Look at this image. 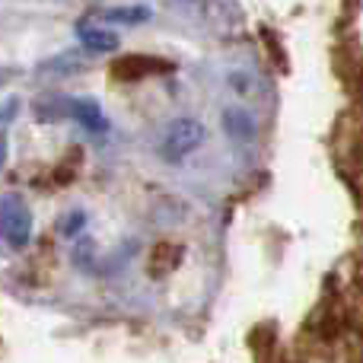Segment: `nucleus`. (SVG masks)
<instances>
[{
    "mask_svg": "<svg viewBox=\"0 0 363 363\" xmlns=\"http://www.w3.org/2000/svg\"><path fill=\"white\" fill-rule=\"evenodd\" d=\"M67 115H74V121H80L86 131H106L108 121L102 115V108L93 99H70L67 102Z\"/></svg>",
    "mask_w": 363,
    "mask_h": 363,
    "instance_id": "nucleus-3",
    "label": "nucleus"
},
{
    "mask_svg": "<svg viewBox=\"0 0 363 363\" xmlns=\"http://www.w3.org/2000/svg\"><path fill=\"white\" fill-rule=\"evenodd\" d=\"M106 19L112 23H128V26H138L150 19V6H115V10L106 13Z\"/></svg>",
    "mask_w": 363,
    "mask_h": 363,
    "instance_id": "nucleus-6",
    "label": "nucleus"
},
{
    "mask_svg": "<svg viewBox=\"0 0 363 363\" xmlns=\"http://www.w3.org/2000/svg\"><path fill=\"white\" fill-rule=\"evenodd\" d=\"M223 128L230 131V138H236V140H252L255 138V121H252V115L242 112V108H226L223 112Z\"/></svg>",
    "mask_w": 363,
    "mask_h": 363,
    "instance_id": "nucleus-4",
    "label": "nucleus"
},
{
    "mask_svg": "<svg viewBox=\"0 0 363 363\" xmlns=\"http://www.w3.org/2000/svg\"><path fill=\"white\" fill-rule=\"evenodd\" d=\"M80 42L89 51H115L118 48V35L108 29H96V26H80Z\"/></svg>",
    "mask_w": 363,
    "mask_h": 363,
    "instance_id": "nucleus-5",
    "label": "nucleus"
},
{
    "mask_svg": "<svg viewBox=\"0 0 363 363\" xmlns=\"http://www.w3.org/2000/svg\"><path fill=\"white\" fill-rule=\"evenodd\" d=\"M83 220H86V217H83L80 211L67 213V217H64V223H61V233H64V236H70V233H77V230H80V226H83Z\"/></svg>",
    "mask_w": 363,
    "mask_h": 363,
    "instance_id": "nucleus-7",
    "label": "nucleus"
},
{
    "mask_svg": "<svg viewBox=\"0 0 363 363\" xmlns=\"http://www.w3.org/2000/svg\"><path fill=\"white\" fill-rule=\"evenodd\" d=\"M204 144V125L198 118H176L163 134V144H160V153L169 163H179V160L191 157L198 147Z\"/></svg>",
    "mask_w": 363,
    "mask_h": 363,
    "instance_id": "nucleus-1",
    "label": "nucleus"
},
{
    "mask_svg": "<svg viewBox=\"0 0 363 363\" xmlns=\"http://www.w3.org/2000/svg\"><path fill=\"white\" fill-rule=\"evenodd\" d=\"M0 163H4V140H0Z\"/></svg>",
    "mask_w": 363,
    "mask_h": 363,
    "instance_id": "nucleus-9",
    "label": "nucleus"
},
{
    "mask_svg": "<svg viewBox=\"0 0 363 363\" xmlns=\"http://www.w3.org/2000/svg\"><path fill=\"white\" fill-rule=\"evenodd\" d=\"M176 4H182V6H188V10H198L204 0H176Z\"/></svg>",
    "mask_w": 363,
    "mask_h": 363,
    "instance_id": "nucleus-8",
    "label": "nucleus"
},
{
    "mask_svg": "<svg viewBox=\"0 0 363 363\" xmlns=\"http://www.w3.org/2000/svg\"><path fill=\"white\" fill-rule=\"evenodd\" d=\"M32 236V213L26 207L23 198L16 194H4L0 198V239H6L10 245H26Z\"/></svg>",
    "mask_w": 363,
    "mask_h": 363,
    "instance_id": "nucleus-2",
    "label": "nucleus"
}]
</instances>
